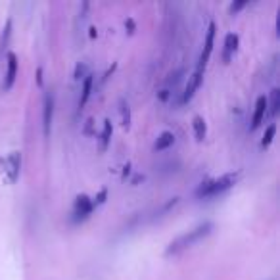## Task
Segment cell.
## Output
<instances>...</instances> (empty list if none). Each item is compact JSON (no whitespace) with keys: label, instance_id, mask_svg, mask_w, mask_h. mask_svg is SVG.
<instances>
[{"label":"cell","instance_id":"12","mask_svg":"<svg viewBox=\"0 0 280 280\" xmlns=\"http://www.w3.org/2000/svg\"><path fill=\"white\" fill-rule=\"evenodd\" d=\"M173 142H175V134L171 133V131H163V133H159V136L155 138L154 150H155V152L167 150L169 146H173Z\"/></svg>","mask_w":280,"mask_h":280},{"label":"cell","instance_id":"23","mask_svg":"<svg viewBox=\"0 0 280 280\" xmlns=\"http://www.w3.org/2000/svg\"><path fill=\"white\" fill-rule=\"evenodd\" d=\"M125 27H127V31H129V33H133V31H134V19H133V17H127V19H125Z\"/></svg>","mask_w":280,"mask_h":280},{"label":"cell","instance_id":"2","mask_svg":"<svg viewBox=\"0 0 280 280\" xmlns=\"http://www.w3.org/2000/svg\"><path fill=\"white\" fill-rule=\"evenodd\" d=\"M240 173H227L219 178H209V181H204L202 185L198 186L196 190V196L198 198H213V196H219L225 190H229L234 186V183L238 181Z\"/></svg>","mask_w":280,"mask_h":280},{"label":"cell","instance_id":"5","mask_svg":"<svg viewBox=\"0 0 280 280\" xmlns=\"http://www.w3.org/2000/svg\"><path fill=\"white\" fill-rule=\"evenodd\" d=\"M215 31H217V25H215V22H211L209 25H207L206 38H204V48H202V54H199V62H198V67H199V69H204V67H206L207 59H209L211 52H213Z\"/></svg>","mask_w":280,"mask_h":280},{"label":"cell","instance_id":"15","mask_svg":"<svg viewBox=\"0 0 280 280\" xmlns=\"http://www.w3.org/2000/svg\"><path fill=\"white\" fill-rule=\"evenodd\" d=\"M192 127H194V133H196V138L198 140H204L207 134V125L206 121H204V117H199V115H196V117L192 119Z\"/></svg>","mask_w":280,"mask_h":280},{"label":"cell","instance_id":"16","mask_svg":"<svg viewBox=\"0 0 280 280\" xmlns=\"http://www.w3.org/2000/svg\"><path fill=\"white\" fill-rule=\"evenodd\" d=\"M119 110H121V121H123V127H129L131 125V108H129V104L127 100H119Z\"/></svg>","mask_w":280,"mask_h":280},{"label":"cell","instance_id":"10","mask_svg":"<svg viewBox=\"0 0 280 280\" xmlns=\"http://www.w3.org/2000/svg\"><path fill=\"white\" fill-rule=\"evenodd\" d=\"M238 45H240V37L236 33H229L225 37V48H223V59L229 62L232 58V54L238 50Z\"/></svg>","mask_w":280,"mask_h":280},{"label":"cell","instance_id":"7","mask_svg":"<svg viewBox=\"0 0 280 280\" xmlns=\"http://www.w3.org/2000/svg\"><path fill=\"white\" fill-rule=\"evenodd\" d=\"M15 77H17V56H15L14 52H8L6 54V75H4V81H2V90L12 89Z\"/></svg>","mask_w":280,"mask_h":280},{"label":"cell","instance_id":"26","mask_svg":"<svg viewBox=\"0 0 280 280\" xmlns=\"http://www.w3.org/2000/svg\"><path fill=\"white\" fill-rule=\"evenodd\" d=\"M96 35H98V33H96V29H94V27H90V37L94 38V37H96Z\"/></svg>","mask_w":280,"mask_h":280},{"label":"cell","instance_id":"24","mask_svg":"<svg viewBox=\"0 0 280 280\" xmlns=\"http://www.w3.org/2000/svg\"><path fill=\"white\" fill-rule=\"evenodd\" d=\"M115 67H117V64H111V67H108V71H106V73H104L102 81H106V79H108V77H110V75L113 73V69H115Z\"/></svg>","mask_w":280,"mask_h":280},{"label":"cell","instance_id":"8","mask_svg":"<svg viewBox=\"0 0 280 280\" xmlns=\"http://www.w3.org/2000/svg\"><path fill=\"white\" fill-rule=\"evenodd\" d=\"M202 79H204V69H199L196 67V71L188 77V83H186V89L183 92V102H188L192 100V96L196 94V90L199 89V85H202Z\"/></svg>","mask_w":280,"mask_h":280},{"label":"cell","instance_id":"9","mask_svg":"<svg viewBox=\"0 0 280 280\" xmlns=\"http://www.w3.org/2000/svg\"><path fill=\"white\" fill-rule=\"evenodd\" d=\"M265 113H267V96H259L257 100H255V110H253V117H251V131L257 129L263 123Z\"/></svg>","mask_w":280,"mask_h":280},{"label":"cell","instance_id":"14","mask_svg":"<svg viewBox=\"0 0 280 280\" xmlns=\"http://www.w3.org/2000/svg\"><path fill=\"white\" fill-rule=\"evenodd\" d=\"M111 133H113V127H111V121H110V119H106V121H104L102 133H100V150H102V152L106 150V148H108V144H110Z\"/></svg>","mask_w":280,"mask_h":280},{"label":"cell","instance_id":"11","mask_svg":"<svg viewBox=\"0 0 280 280\" xmlns=\"http://www.w3.org/2000/svg\"><path fill=\"white\" fill-rule=\"evenodd\" d=\"M92 85H94V75L89 73L85 79H83V89H81V96H79V110H83L85 108V104L89 102L90 98V92H92Z\"/></svg>","mask_w":280,"mask_h":280},{"label":"cell","instance_id":"6","mask_svg":"<svg viewBox=\"0 0 280 280\" xmlns=\"http://www.w3.org/2000/svg\"><path fill=\"white\" fill-rule=\"evenodd\" d=\"M52 119H54V92L48 90L45 94V106H43V131H45V136H50Z\"/></svg>","mask_w":280,"mask_h":280},{"label":"cell","instance_id":"1","mask_svg":"<svg viewBox=\"0 0 280 280\" xmlns=\"http://www.w3.org/2000/svg\"><path fill=\"white\" fill-rule=\"evenodd\" d=\"M211 230H213V223H211V221H202L199 225H196L194 229L186 230L185 234L177 236V238H175V240H173V242L165 248V255H177V253H181L183 250L190 248L192 244H196L198 240L206 238Z\"/></svg>","mask_w":280,"mask_h":280},{"label":"cell","instance_id":"25","mask_svg":"<svg viewBox=\"0 0 280 280\" xmlns=\"http://www.w3.org/2000/svg\"><path fill=\"white\" fill-rule=\"evenodd\" d=\"M37 79H38V85H43V69L38 67V71H37Z\"/></svg>","mask_w":280,"mask_h":280},{"label":"cell","instance_id":"19","mask_svg":"<svg viewBox=\"0 0 280 280\" xmlns=\"http://www.w3.org/2000/svg\"><path fill=\"white\" fill-rule=\"evenodd\" d=\"M87 75H89V67H87V64H85V62H79V64L75 66V79L81 81V79H85Z\"/></svg>","mask_w":280,"mask_h":280},{"label":"cell","instance_id":"3","mask_svg":"<svg viewBox=\"0 0 280 280\" xmlns=\"http://www.w3.org/2000/svg\"><path fill=\"white\" fill-rule=\"evenodd\" d=\"M0 171L6 175L10 183H15L22 171V152H10L8 157H0Z\"/></svg>","mask_w":280,"mask_h":280},{"label":"cell","instance_id":"17","mask_svg":"<svg viewBox=\"0 0 280 280\" xmlns=\"http://www.w3.org/2000/svg\"><path fill=\"white\" fill-rule=\"evenodd\" d=\"M274 133H276V123H271V125L265 129V134H263V138H261V148H267L273 142Z\"/></svg>","mask_w":280,"mask_h":280},{"label":"cell","instance_id":"21","mask_svg":"<svg viewBox=\"0 0 280 280\" xmlns=\"http://www.w3.org/2000/svg\"><path fill=\"white\" fill-rule=\"evenodd\" d=\"M106 198H108V190H106V188H102V190L98 192L94 198H92V202H94V206L98 207V206H102L104 202H106Z\"/></svg>","mask_w":280,"mask_h":280},{"label":"cell","instance_id":"13","mask_svg":"<svg viewBox=\"0 0 280 280\" xmlns=\"http://www.w3.org/2000/svg\"><path fill=\"white\" fill-rule=\"evenodd\" d=\"M267 108H269V113L271 115H276L280 110V89L274 87L271 90V98H267Z\"/></svg>","mask_w":280,"mask_h":280},{"label":"cell","instance_id":"4","mask_svg":"<svg viewBox=\"0 0 280 280\" xmlns=\"http://www.w3.org/2000/svg\"><path fill=\"white\" fill-rule=\"evenodd\" d=\"M96 209L94 202L92 198H89L87 194H81L75 198V204H73V213H71V221L73 223H81L85 219H89L92 211Z\"/></svg>","mask_w":280,"mask_h":280},{"label":"cell","instance_id":"18","mask_svg":"<svg viewBox=\"0 0 280 280\" xmlns=\"http://www.w3.org/2000/svg\"><path fill=\"white\" fill-rule=\"evenodd\" d=\"M177 204H178V198H171V199H167V202H165V204H163V206L159 207L157 211H155L154 217H162V215H165L167 211H169V209H173V207L177 206Z\"/></svg>","mask_w":280,"mask_h":280},{"label":"cell","instance_id":"20","mask_svg":"<svg viewBox=\"0 0 280 280\" xmlns=\"http://www.w3.org/2000/svg\"><path fill=\"white\" fill-rule=\"evenodd\" d=\"M10 35H12V19H8L6 27H4V31H2V48L8 45V38H10Z\"/></svg>","mask_w":280,"mask_h":280},{"label":"cell","instance_id":"22","mask_svg":"<svg viewBox=\"0 0 280 280\" xmlns=\"http://www.w3.org/2000/svg\"><path fill=\"white\" fill-rule=\"evenodd\" d=\"M248 2L246 0H240V2H230V6H229V12L230 14H236V12H240L244 6H246Z\"/></svg>","mask_w":280,"mask_h":280}]
</instances>
